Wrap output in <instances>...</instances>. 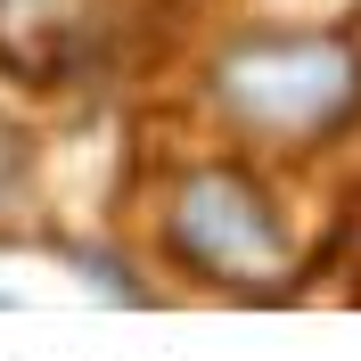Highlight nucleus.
<instances>
[{
    "label": "nucleus",
    "mask_w": 361,
    "mask_h": 361,
    "mask_svg": "<svg viewBox=\"0 0 361 361\" xmlns=\"http://www.w3.org/2000/svg\"><path fill=\"white\" fill-rule=\"evenodd\" d=\"M214 90L238 132L279 140V148H312L345 132L361 107V58L337 33H247L214 66Z\"/></svg>",
    "instance_id": "1"
},
{
    "label": "nucleus",
    "mask_w": 361,
    "mask_h": 361,
    "mask_svg": "<svg viewBox=\"0 0 361 361\" xmlns=\"http://www.w3.org/2000/svg\"><path fill=\"white\" fill-rule=\"evenodd\" d=\"M173 255L197 279H214V288H279L295 263L288 247V230H279V214H271V197L255 189L247 173H230V164H205V173L180 180V197H173Z\"/></svg>",
    "instance_id": "2"
}]
</instances>
